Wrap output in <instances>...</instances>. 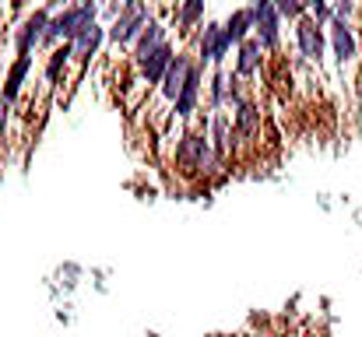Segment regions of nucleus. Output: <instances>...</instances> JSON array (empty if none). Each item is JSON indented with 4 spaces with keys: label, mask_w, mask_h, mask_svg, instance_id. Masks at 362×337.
<instances>
[{
    "label": "nucleus",
    "mask_w": 362,
    "mask_h": 337,
    "mask_svg": "<svg viewBox=\"0 0 362 337\" xmlns=\"http://www.w3.org/2000/svg\"><path fill=\"white\" fill-rule=\"evenodd\" d=\"M236 46L229 42L226 35V25L222 21H204V28L197 32V64L201 67H226V57L233 53Z\"/></svg>",
    "instance_id": "nucleus-5"
},
{
    "label": "nucleus",
    "mask_w": 362,
    "mask_h": 337,
    "mask_svg": "<svg viewBox=\"0 0 362 337\" xmlns=\"http://www.w3.org/2000/svg\"><path fill=\"white\" fill-rule=\"evenodd\" d=\"M67 64H74L71 42H60L57 49H49V60H46V71H42V78H46V85H49V88H53V85H60V74L67 71Z\"/></svg>",
    "instance_id": "nucleus-19"
},
{
    "label": "nucleus",
    "mask_w": 362,
    "mask_h": 337,
    "mask_svg": "<svg viewBox=\"0 0 362 337\" xmlns=\"http://www.w3.org/2000/svg\"><path fill=\"white\" fill-rule=\"evenodd\" d=\"M194 64H197V57H194V53H187V49H180V53H176V60H173L169 74H165V78H162V85L155 88V99L162 102L158 119H162L165 112H173L176 99H180V92H183V85H187V78H190V71H194Z\"/></svg>",
    "instance_id": "nucleus-6"
},
{
    "label": "nucleus",
    "mask_w": 362,
    "mask_h": 337,
    "mask_svg": "<svg viewBox=\"0 0 362 337\" xmlns=\"http://www.w3.org/2000/svg\"><path fill=\"white\" fill-rule=\"evenodd\" d=\"M201 92H204V67H201V64H194V71H190V78H187V85H183V92H180L176 106H173V116H176V119H190V116L197 112Z\"/></svg>",
    "instance_id": "nucleus-14"
},
{
    "label": "nucleus",
    "mask_w": 362,
    "mask_h": 337,
    "mask_svg": "<svg viewBox=\"0 0 362 337\" xmlns=\"http://www.w3.org/2000/svg\"><path fill=\"white\" fill-rule=\"evenodd\" d=\"M222 25H226L229 42H233V46H243V42L253 35V11H250V7H236V11H233V14L222 21Z\"/></svg>",
    "instance_id": "nucleus-18"
},
{
    "label": "nucleus",
    "mask_w": 362,
    "mask_h": 337,
    "mask_svg": "<svg viewBox=\"0 0 362 337\" xmlns=\"http://www.w3.org/2000/svg\"><path fill=\"white\" fill-rule=\"evenodd\" d=\"M260 123H264V112L260 106L253 102V99H246L243 106L233 110V137L243 141V144H250V141H257L260 137Z\"/></svg>",
    "instance_id": "nucleus-11"
},
{
    "label": "nucleus",
    "mask_w": 362,
    "mask_h": 337,
    "mask_svg": "<svg viewBox=\"0 0 362 337\" xmlns=\"http://www.w3.org/2000/svg\"><path fill=\"white\" fill-rule=\"evenodd\" d=\"M151 18H155V14H151L148 4H144V7H123L120 14L113 18V25L106 28V42H113L117 49H130V46L141 39V32L148 28Z\"/></svg>",
    "instance_id": "nucleus-4"
},
{
    "label": "nucleus",
    "mask_w": 362,
    "mask_h": 337,
    "mask_svg": "<svg viewBox=\"0 0 362 337\" xmlns=\"http://www.w3.org/2000/svg\"><path fill=\"white\" fill-rule=\"evenodd\" d=\"M148 0H120V7H144Z\"/></svg>",
    "instance_id": "nucleus-21"
},
{
    "label": "nucleus",
    "mask_w": 362,
    "mask_h": 337,
    "mask_svg": "<svg viewBox=\"0 0 362 337\" xmlns=\"http://www.w3.org/2000/svg\"><path fill=\"white\" fill-rule=\"evenodd\" d=\"M264 46H260V39L257 35H250L243 46H236V67H233V74L240 78V81H253L257 74H260V67H264Z\"/></svg>",
    "instance_id": "nucleus-13"
},
{
    "label": "nucleus",
    "mask_w": 362,
    "mask_h": 337,
    "mask_svg": "<svg viewBox=\"0 0 362 337\" xmlns=\"http://www.w3.org/2000/svg\"><path fill=\"white\" fill-rule=\"evenodd\" d=\"M327 42H331V53H334V64L345 71V64H352L359 57V42H356V28L352 21H341V18H331L327 21Z\"/></svg>",
    "instance_id": "nucleus-9"
},
{
    "label": "nucleus",
    "mask_w": 362,
    "mask_h": 337,
    "mask_svg": "<svg viewBox=\"0 0 362 337\" xmlns=\"http://www.w3.org/2000/svg\"><path fill=\"white\" fill-rule=\"evenodd\" d=\"M95 21H99V4H67L57 18H49V28H46L42 46L46 49H57L60 42H74Z\"/></svg>",
    "instance_id": "nucleus-2"
},
{
    "label": "nucleus",
    "mask_w": 362,
    "mask_h": 337,
    "mask_svg": "<svg viewBox=\"0 0 362 337\" xmlns=\"http://www.w3.org/2000/svg\"><path fill=\"white\" fill-rule=\"evenodd\" d=\"M176 53H180V49H176L173 42H162L155 53H148V60L137 67V85H141L144 95L162 85V78L169 74V67H173V60H176Z\"/></svg>",
    "instance_id": "nucleus-7"
},
{
    "label": "nucleus",
    "mask_w": 362,
    "mask_h": 337,
    "mask_svg": "<svg viewBox=\"0 0 362 337\" xmlns=\"http://www.w3.org/2000/svg\"><path fill=\"white\" fill-rule=\"evenodd\" d=\"M103 42H106V28L95 21L88 32H81L74 42H71V53H74V64L78 67H88L92 64V57H99V49H103Z\"/></svg>",
    "instance_id": "nucleus-15"
},
{
    "label": "nucleus",
    "mask_w": 362,
    "mask_h": 337,
    "mask_svg": "<svg viewBox=\"0 0 362 337\" xmlns=\"http://www.w3.org/2000/svg\"><path fill=\"white\" fill-rule=\"evenodd\" d=\"M233 71L226 67H211V81H208V99H211V112L229 110V92H233Z\"/></svg>",
    "instance_id": "nucleus-17"
},
{
    "label": "nucleus",
    "mask_w": 362,
    "mask_h": 337,
    "mask_svg": "<svg viewBox=\"0 0 362 337\" xmlns=\"http://www.w3.org/2000/svg\"><path fill=\"white\" fill-rule=\"evenodd\" d=\"M28 71H32V57H14V64L7 67V78H4V88H0V99H4L7 106H14V102H18V95H21V88H25Z\"/></svg>",
    "instance_id": "nucleus-16"
},
{
    "label": "nucleus",
    "mask_w": 362,
    "mask_h": 337,
    "mask_svg": "<svg viewBox=\"0 0 362 337\" xmlns=\"http://www.w3.org/2000/svg\"><path fill=\"white\" fill-rule=\"evenodd\" d=\"M253 11V35L260 39L264 53H278L281 49V14L274 4H264V7H250Z\"/></svg>",
    "instance_id": "nucleus-8"
},
{
    "label": "nucleus",
    "mask_w": 362,
    "mask_h": 337,
    "mask_svg": "<svg viewBox=\"0 0 362 337\" xmlns=\"http://www.w3.org/2000/svg\"><path fill=\"white\" fill-rule=\"evenodd\" d=\"M274 4H278V0H274Z\"/></svg>",
    "instance_id": "nucleus-22"
},
{
    "label": "nucleus",
    "mask_w": 362,
    "mask_h": 337,
    "mask_svg": "<svg viewBox=\"0 0 362 337\" xmlns=\"http://www.w3.org/2000/svg\"><path fill=\"white\" fill-rule=\"evenodd\" d=\"M176 21H180V32H183V35H190V32L204 21V0H180Z\"/></svg>",
    "instance_id": "nucleus-20"
},
{
    "label": "nucleus",
    "mask_w": 362,
    "mask_h": 337,
    "mask_svg": "<svg viewBox=\"0 0 362 337\" xmlns=\"http://www.w3.org/2000/svg\"><path fill=\"white\" fill-rule=\"evenodd\" d=\"M46 28H49V11H46V7L32 11V14L21 21L18 35H14V49H18V57H32V49H39V46H42Z\"/></svg>",
    "instance_id": "nucleus-10"
},
{
    "label": "nucleus",
    "mask_w": 362,
    "mask_h": 337,
    "mask_svg": "<svg viewBox=\"0 0 362 337\" xmlns=\"http://www.w3.org/2000/svg\"><path fill=\"white\" fill-rule=\"evenodd\" d=\"M292 35H296V49H299V57L310 64V67H317L320 71V64H324V53H327V25H320L313 14H303L296 25H292Z\"/></svg>",
    "instance_id": "nucleus-3"
},
{
    "label": "nucleus",
    "mask_w": 362,
    "mask_h": 337,
    "mask_svg": "<svg viewBox=\"0 0 362 337\" xmlns=\"http://www.w3.org/2000/svg\"><path fill=\"white\" fill-rule=\"evenodd\" d=\"M162 42H169V28H165V21H162V18H151V21H148V28L141 32V39L130 46V64H134V67H141V64L148 60V53H155Z\"/></svg>",
    "instance_id": "nucleus-12"
},
{
    "label": "nucleus",
    "mask_w": 362,
    "mask_h": 337,
    "mask_svg": "<svg viewBox=\"0 0 362 337\" xmlns=\"http://www.w3.org/2000/svg\"><path fill=\"white\" fill-rule=\"evenodd\" d=\"M215 158V148H211V137H208V119L201 126H190L180 134L176 141V151H173V165L183 172V176H197V172H208Z\"/></svg>",
    "instance_id": "nucleus-1"
}]
</instances>
